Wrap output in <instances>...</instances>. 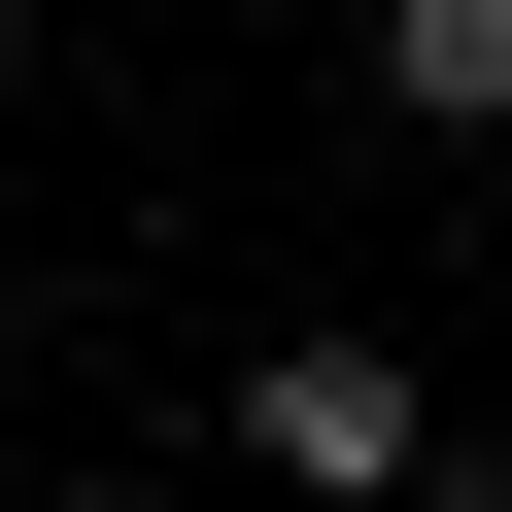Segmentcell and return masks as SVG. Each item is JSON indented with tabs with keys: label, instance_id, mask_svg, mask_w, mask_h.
I'll use <instances>...</instances> for the list:
<instances>
[{
	"label": "cell",
	"instance_id": "cell-3",
	"mask_svg": "<svg viewBox=\"0 0 512 512\" xmlns=\"http://www.w3.org/2000/svg\"><path fill=\"white\" fill-rule=\"evenodd\" d=\"M410 512H512V444H444V478H410Z\"/></svg>",
	"mask_w": 512,
	"mask_h": 512
},
{
	"label": "cell",
	"instance_id": "cell-1",
	"mask_svg": "<svg viewBox=\"0 0 512 512\" xmlns=\"http://www.w3.org/2000/svg\"><path fill=\"white\" fill-rule=\"evenodd\" d=\"M444 444H478V410H410V342H342V308L239 342V478H274V512H410Z\"/></svg>",
	"mask_w": 512,
	"mask_h": 512
},
{
	"label": "cell",
	"instance_id": "cell-2",
	"mask_svg": "<svg viewBox=\"0 0 512 512\" xmlns=\"http://www.w3.org/2000/svg\"><path fill=\"white\" fill-rule=\"evenodd\" d=\"M376 137H444V171L512 137V0H376Z\"/></svg>",
	"mask_w": 512,
	"mask_h": 512
},
{
	"label": "cell",
	"instance_id": "cell-4",
	"mask_svg": "<svg viewBox=\"0 0 512 512\" xmlns=\"http://www.w3.org/2000/svg\"><path fill=\"white\" fill-rule=\"evenodd\" d=\"M0 137H35V35H0Z\"/></svg>",
	"mask_w": 512,
	"mask_h": 512
}]
</instances>
